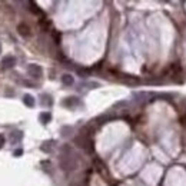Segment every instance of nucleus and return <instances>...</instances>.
Instances as JSON below:
<instances>
[{"mask_svg":"<svg viewBox=\"0 0 186 186\" xmlns=\"http://www.w3.org/2000/svg\"><path fill=\"white\" fill-rule=\"evenodd\" d=\"M3 143H4V137L2 136V135H0V146H2Z\"/></svg>","mask_w":186,"mask_h":186,"instance_id":"3","label":"nucleus"},{"mask_svg":"<svg viewBox=\"0 0 186 186\" xmlns=\"http://www.w3.org/2000/svg\"><path fill=\"white\" fill-rule=\"evenodd\" d=\"M25 102H26V105H27V103H29V106H33L32 96H26V98H25Z\"/></svg>","mask_w":186,"mask_h":186,"instance_id":"2","label":"nucleus"},{"mask_svg":"<svg viewBox=\"0 0 186 186\" xmlns=\"http://www.w3.org/2000/svg\"><path fill=\"white\" fill-rule=\"evenodd\" d=\"M13 63H14L13 57H6V59H3V67H10V66H13Z\"/></svg>","mask_w":186,"mask_h":186,"instance_id":"1","label":"nucleus"}]
</instances>
